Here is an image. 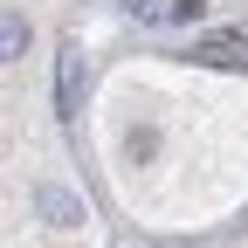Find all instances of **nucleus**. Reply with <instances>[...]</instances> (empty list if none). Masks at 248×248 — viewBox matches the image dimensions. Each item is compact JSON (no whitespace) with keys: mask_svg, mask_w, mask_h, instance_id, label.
Returning a JSON list of instances; mask_svg holds the SVG:
<instances>
[{"mask_svg":"<svg viewBox=\"0 0 248 248\" xmlns=\"http://www.w3.org/2000/svg\"><path fill=\"white\" fill-rule=\"evenodd\" d=\"M35 214H42L48 228H83V221H90L83 200L69 193V186H35Z\"/></svg>","mask_w":248,"mask_h":248,"instance_id":"nucleus-1","label":"nucleus"},{"mask_svg":"<svg viewBox=\"0 0 248 248\" xmlns=\"http://www.w3.org/2000/svg\"><path fill=\"white\" fill-rule=\"evenodd\" d=\"M55 104H62V117L83 110V48H62V62H55Z\"/></svg>","mask_w":248,"mask_h":248,"instance_id":"nucleus-2","label":"nucleus"},{"mask_svg":"<svg viewBox=\"0 0 248 248\" xmlns=\"http://www.w3.org/2000/svg\"><path fill=\"white\" fill-rule=\"evenodd\" d=\"M193 55L200 62H234V55H248V35H200Z\"/></svg>","mask_w":248,"mask_h":248,"instance_id":"nucleus-3","label":"nucleus"},{"mask_svg":"<svg viewBox=\"0 0 248 248\" xmlns=\"http://www.w3.org/2000/svg\"><path fill=\"white\" fill-rule=\"evenodd\" d=\"M0 48H7V62L28 48V21H21V14H7V21H0Z\"/></svg>","mask_w":248,"mask_h":248,"instance_id":"nucleus-4","label":"nucleus"},{"mask_svg":"<svg viewBox=\"0 0 248 248\" xmlns=\"http://www.w3.org/2000/svg\"><path fill=\"white\" fill-rule=\"evenodd\" d=\"M152 145H159L152 131H131V138H124V152H131V166H138V159H152Z\"/></svg>","mask_w":248,"mask_h":248,"instance_id":"nucleus-5","label":"nucleus"},{"mask_svg":"<svg viewBox=\"0 0 248 248\" xmlns=\"http://www.w3.org/2000/svg\"><path fill=\"white\" fill-rule=\"evenodd\" d=\"M200 7H207V0H172V7H166V21H200Z\"/></svg>","mask_w":248,"mask_h":248,"instance_id":"nucleus-6","label":"nucleus"}]
</instances>
